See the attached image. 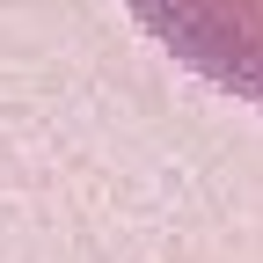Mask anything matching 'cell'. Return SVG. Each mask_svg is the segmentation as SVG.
I'll return each mask as SVG.
<instances>
[{
  "mask_svg": "<svg viewBox=\"0 0 263 263\" xmlns=\"http://www.w3.org/2000/svg\"><path fill=\"white\" fill-rule=\"evenodd\" d=\"M176 66L227 88L234 103H263V0H124Z\"/></svg>",
  "mask_w": 263,
  "mask_h": 263,
  "instance_id": "cell-1",
  "label": "cell"
}]
</instances>
